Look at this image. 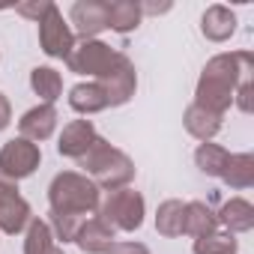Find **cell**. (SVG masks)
<instances>
[{
  "instance_id": "6da1fadb",
  "label": "cell",
  "mask_w": 254,
  "mask_h": 254,
  "mask_svg": "<svg viewBox=\"0 0 254 254\" xmlns=\"http://www.w3.org/2000/svg\"><path fill=\"white\" fill-rule=\"evenodd\" d=\"M245 75H251V54L248 51L215 54L203 66V75H200L197 93H194V105L224 117V111L230 108L233 93H236V87Z\"/></svg>"
},
{
  "instance_id": "7a4b0ae2",
  "label": "cell",
  "mask_w": 254,
  "mask_h": 254,
  "mask_svg": "<svg viewBox=\"0 0 254 254\" xmlns=\"http://www.w3.org/2000/svg\"><path fill=\"white\" fill-rule=\"evenodd\" d=\"M78 168L84 171V177L90 174L96 186L108 189V191H117V189H126L132 180H135V165L132 159L126 156L123 150L111 147L105 138H96L93 147L78 159Z\"/></svg>"
},
{
  "instance_id": "3957f363",
  "label": "cell",
  "mask_w": 254,
  "mask_h": 254,
  "mask_svg": "<svg viewBox=\"0 0 254 254\" xmlns=\"http://www.w3.org/2000/svg\"><path fill=\"white\" fill-rule=\"evenodd\" d=\"M48 203L54 215H75L84 218L99 209V186L75 171H63L48 186Z\"/></svg>"
},
{
  "instance_id": "277c9868",
  "label": "cell",
  "mask_w": 254,
  "mask_h": 254,
  "mask_svg": "<svg viewBox=\"0 0 254 254\" xmlns=\"http://www.w3.org/2000/svg\"><path fill=\"white\" fill-rule=\"evenodd\" d=\"M99 218L111 230H138L144 224V197L132 189L108 191V197L99 200Z\"/></svg>"
},
{
  "instance_id": "5b68a950",
  "label": "cell",
  "mask_w": 254,
  "mask_h": 254,
  "mask_svg": "<svg viewBox=\"0 0 254 254\" xmlns=\"http://www.w3.org/2000/svg\"><path fill=\"white\" fill-rule=\"evenodd\" d=\"M120 57H123V51H114L111 45H105L99 39H81V45H75L72 54L66 57V66L78 75L102 78L105 72H111L117 66Z\"/></svg>"
},
{
  "instance_id": "8992f818",
  "label": "cell",
  "mask_w": 254,
  "mask_h": 254,
  "mask_svg": "<svg viewBox=\"0 0 254 254\" xmlns=\"http://www.w3.org/2000/svg\"><path fill=\"white\" fill-rule=\"evenodd\" d=\"M36 24H39V45H42V51H45L48 57L66 60V57L72 54V48H75V33L69 30L63 12L51 3V9H48Z\"/></svg>"
},
{
  "instance_id": "52a82bcc",
  "label": "cell",
  "mask_w": 254,
  "mask_h": 254,
  "mask_svg": "<svg viewBox=\"0 0 254 254\" xmlns=\"http://www.w3.org/2000/svg\"><path fill=\"white\" fill-rule=\"evenodd\" d=\"M39 162H42V153H39V147L33 144V141H27V138H12V141H6L3 144V150H0V171H3L9 180H24V177H30L36 168H39Z\"/></svg>"
},
{
  "instance_id": "ba28073f",
  "label": "cell",
  "mask_w": 254,
  "mask_h": 254,
  "mask_svg": "<svg viewBox=\"0 0 254 254\" xmlns=\"http://www.w3.org/2000/svg\"><path fill=\"white\" fill-rule=\"evenodd\" d=\"M99 87L105 90L108 108L126 105V102H129V99L135 96V87H138V75H135V66H132V60L123 54V57L117 60V66L99 78Z\"/></svg>"
},
{
  "instance_id": "9c48e42d",
  "label": "cell",
  "mask_w": 254,
  "mask_h": 254,
  "mask_svg": "<svg viewBox=\"0 0 254 254\" xmlns=\"http://www.w3.org/2000/svg\"><path fill=\"white\" fill-rule=\"evenodd\" d=\"M69 21L75 24V33L81 39H96L108 27V3L99 0H78L69 9Z\"/></svg>"
},
{
  "instance_id": "30bf717a",
  "label": "cell",
  "mask_w": 254,
  "mask_h": 254,
  "mask_svg": "<svg viewBox=\"0 0 254 254\" xmlns=\"http://www.w3.org/2000/svg\"><path fill=\"white\" fill-rule=\"evenodd\" d=\"M96 138H99V135H96V129H93V123H90V120H72L66 129H63L60 141H57V153L66 156V159H75V162H78V159L93 147Z\"/></svg>"
},
{
  "instance_id": "8fae6325",
  "label": "cell",
  "mask_w": 254,
  "mask_h": 254,
  "mask_svg": "<svg viewBox=\"0 0 254 254\" xmlns=\"http://www.w3.org/2000/svg\"><path fill=\"white\" fill-rule=\"evenodd\" d=\"M18 129H21V138H27V141H33V144H39V141H48L51 135H54V129H57V111H54V105H36V108H30L21 120H18Z\"/></svg>"
},
{
  "instance_id": "7c38bea8",
  "label": "cell",
  "mask_w": 254,
  "mask_h": 254,
  "mask_svg": "<svg viewBox=\"0 0 254 254\" xmlns=\"http://www.w3.org/2000/svg\"><path fill=\"white\" fill-rule=\"evenodd\" d=\"M114 242H117V230H111L102 218H87L75 233V245L84 254H108Z\"/></svg>"
},
{
  "instance_id": "4fadbf2b",
  "label": "cell",
  "mask_w": 254,
  "mask_h": 254,
  "mask_svg": "<svg viewBox=\"0 0 254 254\" xmlns=\"http://www.w3.org/2000/svg\"><path fill=\"white\" fill-rule=\"evenodd\" d=\"M30 203L12 191V194H0V230L3 233H21L30 224Z\"/></svg>"
},
{
  "instance_id": "5bb4252c",
  "label": "cell",
  "mask_w": 254,
  "mask_h": 254,
  "mask_svg": "<svg viewBox=\"0 0 254 254\" xmlns=\"http://www.w3.org/2000/svg\"><path fill=\"white\" fill-rule=\"evenodd\" d=\"M233 30H236V15L221 3H212L200 18V33L209 42H227L233 36Z\"/></svg>"
},
{
  "instance_id": "9a60e30c",
  "label": "cell",
  "mask_w": 254,
  "mask_h": 254,
  "mask_svg": "<svg viewBox=\"0 0 254 254\" xmlns=\"http://www.w3.org/2000/svg\"><path fill=\"white\" fill-rule=\"evenodd\" d=\"M218 224H224L227 233H245L254 227V206L245 197H230L218 212Z\"/></svg>"
},
{
  "instance_id": "2e32d148",
  "label": "cell",
  "mask_w": 254,
  "mask_h": 254,
  "mask_svg": "<svg viewBox=\"0 0 254 254\" xmlns=\"http://www.w3.org/2000/svg\"><path fill=\"white\" fill-rule=\"evenodd\" d=\"M186 129H189V135H194L197 141H212L215 135H218V129H221V117L218 114H212V111H206V108H200V105H189V111H186Z\"/></svg>"
},
{
  "instance_id": "e0dca14e",
  "label": "cell",
  "mask_w": 254,
  "mask_h": 254,
  "mask_svg": "<svg viewBox=\"0 0 254 254\" xmlns=\"http://www.w3.org/2000/svg\"><path fill=\"white\" fill-rule=\"evenodd\" d=\"M69 105L72 111L90 117V114H99L108 108V99H105V90L99 87V81H90V84H78L69 90Z\"/></svg>"
},
{
  "instance_id": "ac0fdd59",
  "label": "cell",
  "mask_w": 254,
  "mask_h": 254,
  "mask_svg": "<svg viewBox=\"0 0 254 254\" xmlns=\"http://www.w3.org/2000/svg\"><path fill=\"white\" fill-rule=\"evenodd\" d=\"M141 18L144 12H141V3H135V0H114V3H108V27L117 33L138 30Z\"/></svg>"
},
{
  "instance_id": "d6986e66",
  "label": "cell",
  "mask_w": 254,
  "mask_h": 254,
  "mask_svg": "<svg viewBox=\"0 0 254 254\" xmlns=\"http://www.w3.org/2000/svg\"><path fill=\"white\" fill-rule=\"evenodd\" d=\"M218 230V215L203 203V200H191L186 203V233L200 239V236H209Z\"/></svg>"
},
{
  "instance_id": "ffe728a7",
  "label": "cell",
  "mask_w": 254,
  "mask_h": 254,
  "mask_svg": "<svg viewBox=\"0 0 254 254\" xmlns=\"http://www.w3.org/2000/svg\"><path fill=\"white\" fill-rule=\"evenodd\" d=\"M221 180H224L230 189H236V191L248 189V186L254 183V156H251V153H233V156L227 159L224 171H221Z\"/></svg>"
},
{
  "instance_id": "44dd1931",
  "label": "cell",
  "mask_w": 254,
  "mask_h": 254,
  "mask_svg": "<svg viewBox=\"0 0 254 254\" xmlns=\"http://www.w3.org/2000/svg\"><path fill=\"white\" fill-rule=\"evenodd\" d=\"M30 87H33V93H36L45 105H54V102L60 99V93H63V78H60V72L51 69V66H36V69L30 72Z\"/></svg>"
},
{
  "instance_id": "7402d4cb",
  "label": "cell",
  "mask_w": 254,
  "mask_h": 254,
  "mask_svg": "<svg viewBox=\"0 0 254 254\" xmlns=\"http://www.w3.org/2000/svg\"><path fill=\"white\" fill-rule=\"evenodd\" d=\"M156 230L162 236H183L186 233V203L183 200H165L156 212Z\"/></svg>"
},
{
  "instance_id": "603a6c76",
  "label": "cell",
  "mask_w": 254,
  "mask_h": 254,
  "mask_svg": "<svg viewBox=\"0 0 254 254\" xmlns=\"http://www.w3.org/2000/svg\"><path fill=\"white\" fill-rule=\"evenodd\" d=\"M227 159H230V153H227L224 147H218V144H209V141L194 150V165H197L206 177H221Z\"/></svg>"
},
{
  "instance_id": "cb8c5ba5",
  "label": "cell",
  "mask_w": 254,
  "mask_h": 254,
  "mask_svg": "<svg viewBox=\"0 0 254 254\" xmlns=\"http://www.w3.org/2000/svg\"><path fill=\"white\" fill-rule=\"evenodd\" d=\"M51 248H54V233H51L48 221L30 218V224H27V239H24V254H48Z\"/></svg>"
},
{
  "instance_id": "d4e9b609",
  "label": "cell",
  "mask_w": 254,
  "mask_h": 254,
  "mask_svg": "<svg viewBox=\"0 0 254 254\" xmlns=\"http://www.w3.org/2000/svg\"><path fill=\"white\" fill-rule=\"evenodd\" d=\"M239 242L233 233H209L194 239V254H236Z\"/></svg>"
},
{
  "instance_id": "484cf974",
  "label": "cell",
  "mask_w": 254,
  "mask_h": 254,
  "mask_svg": "<svg viewBox=\"0 0 254 254\" xmlns=\"http://www.w3.org/2000/svg\"><path fill=\"white\" fill-rule=\"evenodd\" d=\"M51 215V233L60 239V242H75V233H78V227L87 221V218H75V215H54V212H48Z\"/></svg>"
},
{
  "instance_id": "4316f807",
  "label": "cell",
  "mask_w": 254,
  "mask_h": 254,
  "mask_svg": "<svg viewBox=\"0 0 254 254\" xmlns=\"http://www.w3.org/2000/svg\"><path fill=\"white\" fill-rule=\"evenodd\" d=\"M51 9V3L48 0H42V3H21V6H15V12L18 15H24V18H33V21H39L45 12Z\"/></svg>"
},
{
  "instance_id": "83f0119b",
  "label": "cell",
  "mask_w": 254,
  "mask_h": 254,
  "mask_svg": "<svg viewBox=\"0 0 254 254\" xmlns=\"http://www.w3.org/2000/svg\"><path fill=\"white\" fill-rule=\"evenodd\" d=\"M236 105L242 108V111H251V75H245L242 81H239V87H236Z\"/></svg>"
},
{
  "instance_id": "f1b7e54d",
  "label": "cell",
  "mask_w": 254,
  "mask_h": 254,
  "mask_svg": "<svg viewBox=\"0 0 254 254\" xmlns=\"http://www.w3.org/2000/svg\"><path fill=\"white\" fill-rule=\"evenodd\" d=\"M108 254H150V248L141 242H114Z\"/></svg>"
},
{
  "instance_id": "f546056e",
  "label": "cell",
  "mask_w": 254,
  "mask_h": 254,
  "mask_svg": "<svg viewBox=\"0 0 254 254\" xmlns=\"http://www.w3.org/2000/svg\"><path fill=\"white\" fill-rule=\"evenodd\" d=\"M9 123H12V105H9V99L3 93H0V132H3Z\"/></svg>"
},
{
  "instance_id": "4dcf8cb0",
  "label": "cell",
  "mask_w": 254,
  "mask_h": 254,
  "mask_svg": "<svg viewBox=\"0 0 254 254\" xmlns=\"http://www.w3.org/2000/svg\"><path fill=\"white\" fill-rule=\"evenodd\" d=\"M12 191H18V183L9 180L3 171H0V194H12Z\"/></svg>"
},
{
  "instance_id": "1f68e13d",
  "label": "cell",
  "mask_w": 254,
  "mask_h": 254,
  "mask_svg": "<svg viewBox=\"0 0 254 254\" xmlns=\"http://www.w3.org/2000/svg\"><path fill=\"white\" fill-rule=\"evenodd\" d=\"M171 3H141V12L144 15H159V12H168Z\"/></svg>"
},
{
  "instance_id": "d6a6232c",
  "label": "cell",
  "mask_w": 254,
  "mask_h": 254,
  "mask_svg": "<svg viewBox=\"0 0 254 254\" xmlns=\"http://www.w3.org/2000/svg\"><path fill=\"white\" fill-rule=\"evenodd\" d=\"M48 254H63V251H60V248H51V251H48Z\"/></svg>"
}]
</instances>
